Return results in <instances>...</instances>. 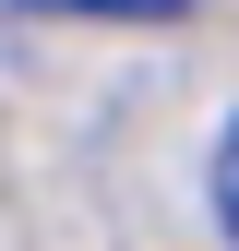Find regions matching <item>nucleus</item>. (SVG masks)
<instances>
[{"instance_id":"f257e3e1","label":"nucleus","mask_w":239,"mask_h":251,"mask_svg":"<svg viewBox=\"0 0 239 251\" xmlns=\"http://www.w3.org/2000/svg\"><path fill=\"white\" fill-rule=\"evenodd\" d=\"M24 12H48V24H179L191 0H24Z\"/></svg>"},{"instance_id":"f03ea898","label":"nucleus","mask_w":239,"mask_h":251,"mask_svg":"<svg viewBox=\"0 0 239 251\" xmlns=\"http://www.w3.org/2000/svg\"><path fill=\"white\" fill-rule=\"evenodd\" d=\"M215 227L239 239V120H227V132H215Z\"/></svg>"}]
</instances>
